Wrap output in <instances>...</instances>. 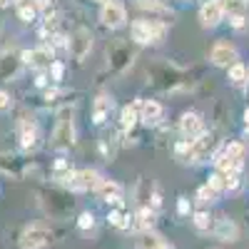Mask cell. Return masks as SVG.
Listing matches in <instances>:
<instances>
[{
	"mask_svg": "<svg viewBox=\"0 0 249 249\" xmlns=\"http://www.w3.org/2000/svg\"><path fill=\"white\" fill-rule=\"evenodd\" d=\"M164 33H167V28L162 23H155V20H135L132 23V40H137L140 45L160 43Z\"/></svg>",
	"mask_w": 249,
	"mask_h": 249,
	"instance_id": "1",
	"label": "cell"
},
{
	"mask_svg": "<svg viewBox=\"0 0 249 249\" xmlns=\"http://www.w3.org/2000/svg\"><path fill=\"white\" fill-rule=\"evenodd\" d=\"M53 242V232L45 224H30L20 234V249H43Z\"/></svg>",
	"mask_w": 249,
	"mask_h": 249,
	"instance_id": "2",
	"label": "cell"
},
{
	"mask_svg": "<svg viewBox=\"0 0 249 249\" xmlns=\"http://www.w3.org/2000/svg\"><path fill=\"white\" fill-rule=\"evenodd\" d=\"M75 142V127H72V112H62L60 120H57V127L53 132V147L57 150H65Z\"/></svg>",
	"mask_w": 249,
	"mask_h": 249,
	"instance_id": "3",
	"label": "cell"
},
{
	"mask_svg": "<svg viewBox=\"0 0 249 249\" xmlns=\"http://www.w3.org/2000/svg\"><path fill=\"white\" fill-rule=\"evenodd\" d=\"M90 50H92V35H90V30L77 28L72 33V37H70V53H72V57L75 60H85L90 55Z\"/></svg>",
	"mask_w": 249,
	"mask_h": 249,
	"instance_id": "4",
	"label": "cell"
},
{
	"mask_svg": "<svg viewBox=\"0 0 249 249\" xmlns=\"http://www.w3.org/2000/svg\"><path fill=\"white\" fill-rule=\"evenodd\" d=\"M217 144H219V140L214 137V135H199L197 140H192V147H190V160H195V162H202V160H207L214 150H217Z\"/></svg>",
	"mask_w": 249,
	"mask_h": 249,
	"instance_id": "5",
	"label": "cell"
},
{
	"mask_svg": "<svg viewBox=\"0 0 249 249\" xmlns=\"http://www.w3.org/2000/svg\"><path fill=\"white\" fill-rule=\"evenodd\" d=\"M102 182V177L95 172V170H80V172H72L70 179L65 182L70 190H77V192H85V190H95V187Z\"/></svg>",
	"mask_w": 249,
	"mask_h": 249,
	"instance_id": "6",
	"label": "cell"
},
{
	"mask_svg": "<svg viewBox=\"0 0 249 249\" xmlns=\"http://www.w3.org/2000/svg\"><path fill=\"white\" fill-rule=\"evenodd\" d=\"M224 18V5L222 0H210V3H204L199 8V20L204 28H217Z\"/></svg>",
	"mask_w": 249,
	"mask_h": 249,
	"instance_id": "7",
	"label": "cell"
},
{
	"mask_svg": "<svg viewBox=\"0 0 249 249\" xmlns=\"http://www.w3.org/2000/svg\"><path fill=\"white\" fill-rule=\"evenodd\" d=\"M100 20L107 28H122L124 20H127V13H124V8L120 3H105L100 10Z\"/></svg>",
	"mask_w": 249,
	"mask_h": 249,
	"instance_id": "8",
	"label": "cell"
},
{
	"mask_svg": "<svg viewBox=\"0 0 249 249\" xmlns=\"http://www.w3.org/2000/svg\"><path fill=\"white\" fill-rule=\"evenodd\" d=\"M179 130H182L184 140H197L199 135H204V122L197 112H187L179 120Z\"/></svg>",
	"mask_w": 249,
	"mask_h": 249,
	"instance_id": "9",
	"label": "cell"
},
{
	"mask_svg": "<svg viewBox=\"0 0 249 249\" xmlns=\"http://www.w3.org/2000/svg\"><path fill=\"white\" fill-rule=\"evenodd\" d=\"M23 60L28 62L30 68L35 70H45V68H53V53L48 48H35V50H25L23 53Z\"/></svg>",
	"mask_w": 249,
	"mask_h": 249,
	"instance_id": "10",
	"label": "cell"
},
{
	"mask_svg": "<svg viewBox=\"0 0 249 249\" xmlns=\"http://www.w3.org/2000/svg\"><path fill=\"white\" fill-rule=\"evenodd\" d=\"M210 57H212L214 65H219V68H232L234 62H237V50L230 43H217L212 48V55Z\"/></svg>",
	"mask_w": 249,
	"mask_h": 249,
	"instance_id": "11",
	"label": "cell"
},
{
	"mask_svg": "<svg viewBox=\"0 0 249 249\" xmlns=\"http://www.w3.org/2000/svg\"><path fill=\"white\" fill-rule=\"evenodd\" d=\"M95 192L102 202H107V204H122V187L112 179H102L95 187Z\"/></svg>",
	"mask_w": 249,
	"mask_h": 249,
	"instance_id": "12",
	"label": "cell"
},
{
	"mask_svg": "<svg viewBox=\"0 0 249 249\" xmlns=\"http://www.w3.org/2000/svg\"><path fill=\"white\" fill-rule=\"evenodd\" d=\"M214 237L217 239H222V242H237L239 239V227L230 219V217H219L217 222H214Z\"/></svg>",
	"mask_w": 249,
	"mask_h": 249,
	"instance_id": "13",
	"label": "cell"
},
{
	"mask_svg": "<svg viewBox=\"0 0 249 249\" xmlns=\"http://www.w3.org/2000/svg\"><path fill=\"white\" fill-rule=\"evenodd\" d=\"M152 224H155V210H150V207H142V210L132 217L130 230H135V232H150Z\"/></svg>",
	"mask_w": 249,
	"mask_h": 249,
	"instance_id": "14",
	"label": "cell"
},
{
	"mask_svg": "<svg viewBox=\"0 0 249 249\" xmlns=\"http://www.w3.org/2000/svg\"><path fill=\"white\" fill-rule=\"evenodd\" d=\"M160 117H162V105H160V102H155V100L140 102V120L142 122L155 124V122H160Z\"/></svg>",
	"mask_w": 249,
	"mask_h": 249,
	"instance_id": "15",
	"label": "cell"
},
{
	"mask_svg": "<svg viewBox=\"0 0 249 249\" xmlns=\"http://www.w3.org/2000/svg\"><path fill=\"white\" fill-rule=\"evenodd\" d=\"M37 144V132L33 122H23L20 124V147L23 150H33Z\"/></svg>",
	"mask_w": 249,
	"mask_h": 249,
	"instance_id": "16",
	"label": "cell"
},
{
	"mask_svg": "<svg viewBox=\"0 0 249 249\" xmlns=\"http://www.w3.org/2000/svg\"><path fill=\"white\" fill-rule=\"evenodd\" d=\"M130 57H132V53H130L127 45H117V48L110 53V65H112L115 70H122V68L130 62Z\"/></svg>",
	"mask_w": 249,
	"mask_h": 249,
	"instance_id": "17",
	"label": "cell"
},
{
	"mask_svg": "<svg viewBox=\"0 0 249 249\" xmlns=\"http://www.w3.org/2000/svg\"><path fill=\"white\" fill-rule=\"evenodd\" d=\"M18 15L23 23H33L37 15V3L35 0H18Z\"/></svg>",
	"mask_w": 249,
	"mask_h": 249,
	"instance_id": "18",
	"label": "cell"
},
{
	"mask_svg": "<svg viewBox=\"0 0 249 249\" xmlns=\"http://www.w3.org/2000/svg\"><path fill=\"white\" fill-rule=\"evenodd\" d=\"M214 164H217V170H219V172H224V175H237V172L242 170V162L230 160L227 155H219V157L214 160Z\"/></svg>",
	"mask_w": 249,
	"mask_h": 249,
	"instance_id": "19",
	"label": "cell"
},
{
	"mask_svg": "<svg viewBox=\"0 0 249 249\" xmlns=\"http://www.w3.org/2000/svg\"><path fill=\"white\" fill-rule=\"evenodd\" d=\"M164 239L155 232H142V237L137 239V249H162Z\"/></svg>",
	"mask_w": 249,
	"mask_h": 249,
	"instance_id": "20",
	"label": "cell"
},
{
	"mask_svg": "<svg viewBox=\"0 0 249 249\" xmlns=\"http://www.w3.org/2000/svg\"><path fill=\"white\" fill-rule=\"evenodd\" d=\"M120 124H122L124 130H132L135 124H137V107H135V105L122 107V112H120Z\"/></svg>",
	"mask_w": 249,
	"mask_h": 249,
	"instance_id": "21",
	"label": "cell"
},
{
	"mask_svg": "<svg viewBox=\"0 0 249 249\" xmlns=\"http://www.w3.org/2000/svg\"><path fill=\"white\" fill-rule=\"evenodd\" d=\"M192 224L197 227V232H212L214 230V222H212V217L207 212H197L192 217Z\"/></svg>",
	"mask_w": 249,
	"mask_h": 249,
	"instance_id": "22",
	"label": "cell"
},
{
	"mask_svg": "<svg viewBox=\"0 0 249 249\" xmlns=\"http://www.w3.org/2000/svg\"><path fill=\"white\" fill-rule=\"evenodd\" d=\"M224 155L230 157V160H237V162H244V157H247V147L242 142H230L224 147Z\"/></svg>",
	"mask_w": 249,
	"mask_h": 249,
	"instance_id": "23",
	"label": "cell"
},
{
	"mask_svg": "<svg viewBox=\"0 0 249 249\" xmlns=\"http://www.w3.org/2000/svg\"><path fill=\"white\" fill-rule=\"evenodd\" d=\"M110 107H112V100H107V97H100V100H97V105H95V124L105 122Z\"/></svg>",
	"mask_w": 249,
	"mask_h": 249,
	"instance_id": "24",
	"label": "cell"
},
{
	"mask_svg": "<svg viewBox=\"0 0 249 249\" xmlns=\"http://www.w3.org/2000/svg\"><path fill=\"white\" fill-rule=\"evenodd\" d=\"M247 77H249V72H247V68L242 65V62H234V65L230 68V82H234V85H244Z\"/></svg>",
	"mask_w": 249,
	"mask_h": 249,
	"instance_id": "25",
	"label": "cell"
},
{
	"mask_svg": "<svg viewBox=\"0 0 249 249\" xmlns=\"http://www.w3.org/2000/svg\"><path fill=\"white\" fill-rule=\"evenodd\" d=\"M214 199H217V192L212 190L210 184H202L199 190H197V202L199 204H212Z\"/></svg>",
	"mask_w": 249,
	"mask_h": 249,
	"instance_id": "26",
	"label": "cell"
},
{
	"mask_svg": "<svg viewBox=\"0 0 249 249\" xmlns=\"http://www.w3.org/2000/svg\"><path fill=\"white\" fill-rule=\"evenodd\" d=\"M107 219H110L112 227H120V230H130V217H124L120 210H112Z\"/></svg>",
	"mask_w": 249,
	"mask_h": 249,
	"instance_id": "27",
	"label": "cell"
},
{
	"mask_svg": "<svg viewBox=\"0 0 249 249\" xmlns=\"http://www.w3.org/2000/svg\"><path fill=\"white\" fill-rule=\"evenodd\" d=\"M207 184H210L214 192H222V190H227V175L217 170L214 175H210V182H207Z\"/></svg>",
	"mask_w": 249,
	"mask_h": 249,
	"instance_id": "28",
	"label": "cell"
},
{
	"mask_svg": "<svg viewBox=\"0 0 249 249\" xmlns=\"http://www.w3.org/2000/svg\"><path fill=\"white\" fill-rule=\"evenodd\" d=\"M77 227H80L82 232L92 230V227H95V217H92L90 212H82V214H80V219H77Z\"/></svg>",
	"mask_w": 249,
	"mask_h": 249,
	"instance_id": "29",
	"label": "cell"
},
{
	"mask_svg": "<svg viewBox=\"0 0 249 249\" xmlns=\"http://www.w3.org/2000/svg\"><path fill=\"white\" fill-rule=\"evenodd\" d=\"M177 212H179L182 217H187V214H190V202H187L184 197H182V199L177 202Z\"/></svg>",
	"mask_w": 249,
	"mask_h": 249,
	"instance_id": "30",
	"label": "cell"
},
{
	"mask_svg": "<svg viewBox=\"0 0 249 249\" xmlns=\"http://www.w3.org/2000/svg\"><path fill=\"white\" fill-rule=\"evenodd\" d=\"M230 20H232L234 28H244L247 25V15H230Z\"/></svg>",
	"mask_w": 249,
	"mask_h": 249,
	"instance_id": "31",
	"label": "cell"
},
{
	"mask_svg": "<svg viewBox=\"0 0 249 249\" xmlns=\"http://www.w3.org/2000/svg\"><path fill=\"white\" fill-rule=\"evenodd\" d=\"M5 107H10V95L5 90H0V110H5Z\"/></svg>",
	"mask_w": 249,
	"mask_h": 249,
	"instance_id": "32",
	"label": "cell"
},
{
	"mask_svg": "<svg viewBox=\"0 0 249 249\" xmlns=\"http://www.w3.org/2000/svg\"><path fill=\"white\" fill-rule=\"evenodd\" d=\"M53 77H55V80L62 77V65H60V62H53Z\"/></svg>",
	"mask_w": 249,
	"mask_h": 249,
	"instance_id": "33",
	"label": "cell"
},
{
	"mask_svg": "<svg viewBox=\"0 0 249 249\" xmlns=\"http://www.w3.org/2000/svg\"><path fill=\"white\" fill-rule=\"evenodd\" d=\"M244 120H247V124H249V110H247V112H244Z\"/></svg>",
	"mask_w": 249,
	"mask_h": 249,
	"instance_id": "34",
	"label": "cell"
},
{
	"mask_svg": "<svg viewBox=\"0 0 249 249\" xmlns=\"http://www.w3.org/2000/svg\"><path fill=\"white\" fill-rule=\"evenodd\" d=\"M5 3H8V0H0V5H5Z\"/></svg>",
	"mask_w": 249,
	"mask_h": 249,
	"instance_id": "35",
	"label": "cell"
},
{
	"mask_svg": "<svg viewBox=\"0 0 249 249\" xmlns=\"http://www.w3.org/2000/svg\"><path fill=\"white\" fill-rule=\"evenodd\" d=\"M244 3H249V0H244Z\"/></svg>",
	"mask_w": 249,
	"mask_h": 249,
	"instance_id": "36",
	"label": "cell"
},
{
	"mask_svg": "<svg viewBox=\"0 0 249 249\" xmlns=\"http://www.w3.org/2000/svg\"><path fill=\"white\" fill-rule=\"evenodd\" d=\"M100 3H102V0H100Z\"/></svg>",
	"mask_w": 249,
	"mask_h": 249,
	"instance_id": "37",
	"label": "cell"
}]
</instances>
